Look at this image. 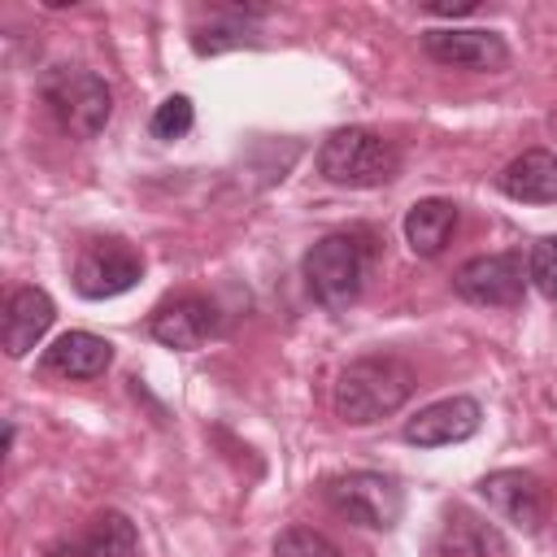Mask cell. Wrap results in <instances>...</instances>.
Wrapping results in <instances>:
<instances>
[{
	"label": "cell",
	"mask_w": 557,
	"mask_h": 557,
	"mask_svg": "<svg viewBox=\"0 0 557 557\" xmlns=\"http://www.w3.org/2000/svg\"><path fill=\"white\" fill-rule=\"evenodd\" d=\"M426 13L431 17H466V13H474V4H426Z\"/></svg>",
	"instance_id": "obj_22"
},
{
	"label": "cell",
	"mask_w": 557,
	"mask_h": 557,
	"mask_svg": "<svg viewBox=\"0 0 557 557\" xmlns=\"http://www.w3.org/2000/svg\"><path fill=\"white\" fill-rule=\"evenodd\" d=\"M322 496L326 505L357 522V527H370V531H392L405 513V492L392 474H379V470H348V474H335L322 483Z\"/></svg>",
	"instance_id": "obj_5"
},
{
	"label": "cell",
	"mask_w": 557,
	"mask_h": 557,
	"mask_svg": "<svg viewBox=\"0 0 557 557\" xmlns=\"http://www.w3.org/2000/svg\"><path fill=\"white\" fill-rule=\"evenodd\" d=\"M109 361H113V344L91 331H65L39 357V366L57 379H100Z\"/></svg>",
	"instance_id": "obj_13"
},
{
	"label": "cell",
	"mask_w": 557,
	"mask_h": 557,
	"mask_svg": "<svg viewBox=\"0 0 557 557\" xmlns=\"http://www.w3.org/2000/svg\"><path fill=\"white\" fill-rule=\"evenodd\" d=\"M70 557H139V535L135 522L117 509H104L91 518L87 535L70 544Z\"/></svg>",
	"instance_id": "obj_17"
},
{
	"label": "cell",
	"mask_w": 557,
	"mask_h": 557,
	"mask_svg": "<svg viewBox=\"0 0 557 557\" xmlns=\"http://www.w3.org/2000/svg\"><path fill=\"white\" fill-rule=\"evenodd\" d=\"M479 496L505 518L513 522L518 531H540L544 513H548V496H544V483L527 470H492L479 479Z\"/></svg>",
	"instance_id": "obj_9"
},
{
	"label": "cell",
	"mask_w": 557,
	"mask_h": 557,
	"mask_svg": "<svg viewBox=\"0 0 557 557\" xmlns=\"http://www.w3.org/2000/svg\"><path fill=\"white\" fill-rule=\"evenodd\" d=\"M483 422V409L474 396H448V400H435L426 409H418L409 422H405V440L418 444V448H444V444H461L479 431Z\"/></svg>",
	"instance_id": "obj_11"
},
{
	"label": "cell",
	"mask_w": 557,
	"mask_h": 557,
	"mask_svg": "<svg viewBox=\"0 0 557 557\" xmlns=\"http://www.w3.org/2000/svg\"><path fill=\"white\" fill-rule=\"evenodd\" d=\"M370 265H374V235L352 226V231H331L322 235L305 261H300V274H305V287L309 296L331 309V313H344L348 305H357L366 278H370Z\"/></svg>",
	"instance_id": "obj_1"
},
{
	"label": "cell",
	"mask_w": 557,
	"mask_h": 557,
	"mask_svg": "<svg viewBox=\"0 0 557 557\" xmlns=\"http://www.w3.org/2000/svg\"><path fill=\"white\" fill-rule=\"evenodd\" d=\"M496 187L522 205H553L557 200V157L544 148H527L496 174Z\"/></svg>",
	"instance_id": "obj_14"
},
{
	"label": "cell",
	"mask_w": 557,
	"mask_h": 557,
	"mask_svg": "<svg viewBox=\"0 0 557 557\" xmlns=\"http://www.w3.org/2000/svg\"><path fill=\"white\" fill-rule=\"evenodd\" d=\"M500 553L505 540L496 535V527L474 518L470 509H453L426 548V557H500Z\"/></svg>",
	"instance_id": "obj_15"
},
{
	"label": "cell",
	"mask_w": 557,
	"mask_h": 557,
	"mask_svg": "<svg viewBox=\"0 0 557 557\" xmlns=\"http://www.w3.org/2000/svg\"><path fill=\"white\" fill-rule=\"evenodd\" d=\"M457 231V205L444 196H426L405 213V244L418 257H440Z\"/></svg>",
	"instance_id": "obj_16"
},
{
	"label": "cell",
	"mask_w": 557,
	"mask_h": 557,
	"mask_svg": "<svg viewBox=\"0 0 557 557\" xmlns=\"http://www.w3.org/2000/svg\"><path fill=\"white\" fill-rule=\"evenodd\" d=\"M57 318V305L44 287H17L9 292L4 300V318H0V339H4V352L9 357H26L52 326Z\"/></svg>",
	"instance_id": "obj_12"
},
{
	"label": "cell",
	"mask_w": 557,
	"mask_h": 557,
	"mask_svg": "<svg viewBox=\"0 0 557 557\" xmlns=\"http://www.w3.org/2000/svg\"><path fill=\"white\" fill-rule=\"evenodd\" d=\"M39 96H44V104L52 109L57 126H61L65 135H74V139H96V135L109 126L113 91H109V83H104L96 70L57 65V70L44 74Z\"/></svg>",
	"instance_id": "obj_4"
},
{
	"label": "cell",
	"mask_w": 557,
	"mask_h": 557,
	"mask_svg": "<svg viewBox=\"0 0 557 557\" xmlns=\"http://www.w3.org/2000/svg\"><path fill=\"white\" fill-rule=\"evenodd\" d=\"M422 52L440 65L470 70V74H496L509 65V44L496 30L479 26H440L422 35Z\"/></svg>",
	"instance_id": "obj_8"
},
{
	"label": "cell",
	"mask_w": 557,
	"mask_h": 557,
	"mask_svg": "<svg viewBox=\"0 0 557 557\" xmlns=\"http://www.w3.org/2000/svg\"><path fill=\"white\" fill-rule=\"evenodd\" d=\"M527 278L544 300H557V235H544L527 257Z\"/></svg>",
	"instance_id": "obj_21"
},
{
	"label": "cell",
	"mask_w": 557,
	"mask_h": 557,
	"mask_svg": "<svg viewBox=\"0 0 557 557\" xmlns=\"http://www.w3.org/2000/svg\"><path fill=\"white\" fill-rule=\"evenodd\" d=\"M453 292L479 309H513L527 292V265L522 252H483L457 265Z\"/></svg>",
	"instance_id": "obj_7"
},
{
	"label": "cell",
	"mask_w": 557,
	"mask_h": 557,
	"mask_svg": "<svg viewBox=\"0 0 557 557\" xmlns=\"http://www.w3.org/2000/svg\"><path fill=\"white\" fill-rule=\"evenodd\" d=\"M144 278V257L122 235H96L74 257V292L87 300H109Z\"/></svg>",
	"instance_id": "obj_6"
},
{
	"label": "cell",
	"mask_w": 557,
	"mask_h": 557,
	"mask_svg": "<svg viewBox=\"0 0 557 557\" xmlns=\"http://www.w3.org/2000/svg\"><path fill=\"white\" fill-rule=\"evenodd\" d=\"M274 557H344V553L313 527H287L274 535Z\"/></svg>",
	"instance_id": "obj_19"
},
{
	"label": "cell",
	"mask_w": 557,
	"mask_h": 557,
	"mask_svg": "<svg viewBox=\"0 0 557 557\" xmlns=\"http://www.w3.org/2000/svg\"><path fill=\"white\" fill-rule=\"evenodd\" d=\"M318 174L335 187H383L400 174V148L370 126H339L318 148Z\"/></svg>",
	"instance_id": "obj_3"
},
{
	"label": "cell",
	"mask_w": 557,
	"mask_h": 557,
	"mask_svg": "<svg viewBox=\"0 0 557 557\" xmlns=\"http://www.w3.org/2000/svg\"><path fill=\"white\" fill-rule=\"evenodd\" d=\"M148 335L165 348H178V352H191L200 348L209 335H218V309L205 300V296H174L165 305L152 309L148 318Z\"/></svg>",
	"instance_id": "obj_10"
},
{
	"label": "cell",
	"mask_w": 557,
	"mask_h": 557,
	"mask_svg": "<svg viewBox=\"0 0 557 557\" xmlns=\"http://www.w3.org/2000/svg\"><path fill=\"white\" fill-rule=\"evenodd\" d=\"M244 44H257V30L244 26V17H235V22H213V26H196V30H191V48H196L200 57H218V52L244 48Z\"/></svg>",
	"instance_id": "obj_18"
},
{
	"label": "cell",
	"mask_w": 557,
	"mask_h": 557,
	"mask_svg": "<svg viewBox=\"0 0 557 557\" xmlns=\"http://www.w3.org/2000/svg\"><path fill=\"white\" fill-rule=\"evenodd\" d=\"M191 122H196L191 100H187V96H165V100L157 104L148 131H152V139H183V135L191 131Z\"/></svg>",
	"instance_id": "obj_20"
},
{
	"label": "cell",
	"mask_w": 557,
	"mask_h": 557,
	"mask_svg": "<svg viewBox=\"0 0 557 557\" xmlns=\"http://www.w3.org/2000/svg\"><path fill=\"white\" fill-rule=\"evenodd\" d=\"M409 392H413L409 361H400L392 352L357 357L335 379V413L352 426H370V422L396 413L409 400Z\"/></svg>",
	"instance_id": "obj_2"
}]
</instances>
